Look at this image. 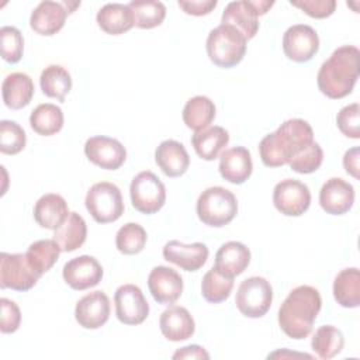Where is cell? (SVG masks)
I'll return each instance as SVG.
<instances>
[{"label":"cell","instance_id":"cell-1","mask_svg":"<svg viewBox=\"0 0 360 360\" xmlns=\"http://www.w3.org/2000/svg\"><path fill=\"white\" fill-rule=\"evenodd\" d=\"M312 142L314 131L311 125L305 120L291 118L260 141V159L267 167H280L287 165Z\"/></svg>","mask_w":360,"mask_h":360},{"label":"cell","instance_id":"cell-46","mask_svg":"<svg viewBox=\"0 0 360 360\" xmlns=\"http://www.w3.org/2000/svg\"><path fill=\"white\" fill-rule=\"evenodd\" d=\"M173 359H210V354L204 350V347L198 345H190L179 349L174 354Z\"/></svg>","mask_w":360,"mask_h":360},{"label":"cell","instance_id":"cell-10","mask_svg":"<svg viewBox=\"0 0 360 360\" xmlns=\"http://www.w3.org/2000/svg\"><path fill=\"white\" fill-rule=\"evenodd\" d=\"M132 207L142 214L158 212L166 201V187L162 180L152 172L138 173L129 186Z\"/></svg>","mask_w":360,"mask_h":360},{"label":"cell","instance_id":"cell-8","mask_svg":"<svg viewBox=\"0 0 360 360\" xmlns=\"http://www.w3.org/2000/svg\"><path fill=\"white\" fill-rule=\"evenodd\" d=\"M274 1L269 0H239L226 4L221 21L235 27L246 41L252 39L259 30V15H263L271 8Z\"/></svg>","mask_w":360,"mask_h":360},{"label":"cell","instance_id":"cell-42","mask_svg":"<svg viewBox=\"0 0 360 360\" xmlns=\"http://www.w3.org/2000/svg\"><path fill=\"white\" fill-rule=\"evenodd\" d=\"M339 131L353 139L360 138V107L357 103L343 107L336 117Z\"/></svg>","mask_w":360,"mask_h":360},{"label":"cell","instance_id":"cell-32","mask_svg":"<svg viewBox=\"0 0 360 360\" xmlns=\"http://www.w3.org/2000/svg\"><path fill=\"white\" fill-rule=\"evenodd\" d=\"M30 125L38 135H55L63 127V112L60 107L55 104H39L34 108V111L30 115Z\"/></svg>","mask_w":360,"mask_h":360},{"label":"cell","instance_id":"cell-22","mask_svg":"<svg viewBox=\"0 0 360 360\" xmlns=\"http://www.w3.org/2000/svg\"><path fill=\"white\" fill-rule=\"evenodd\" d=\"M155 162L167 177H180L190 166V156L183 143L167 139L156 148Z\"/></svg>","mask_w":360,"mask_h":360},{"label":"cell","instance_id":"cell-40","mask_svg":"<svg viewBox=\"0 0 360 360\" xmlns=\"http://www.w3.org/2000/svg\"><path fill=\"white\" fill-rule=\"evenodd\" d=\"M0 51L1 58L6 62H20L24 52V39L20 30L11 25H4L0 28Z\"/></svg>","mask_w":360,"mask_h":360},{"label":"cell","instance_id":"cell-21","mask_svg":"<svg viewBox=\"0 0 360 360\" xmlns=\"http://www.w3.org/2000/svg\"><path fill=\"white\" fill-rule=\"evenodd\" d=\"M253 170L250 152L243 146L226 149L219 158V174L232 184L245 183Z\"/></svg>","mask_w":360,"mask_h":360},{"label":"cell","instance_id":"cell-35","mask_svg":"<svg viewBox=\"0 0 360 360\" xmlns=\"http://www.w3.org/2000/svg\"><path fill=\"white\" fill-rule=\"evenodd\" d=\"M132 11L134 25L142 30H150L160 25L166 17V7L156 0H132L128 4Z\"/></svg>","mask_w":360,"mask_h":360},{"label":"cell","instance_id":"cell-24","mask_svg":"<svg viewBox=\"0 0 360 360\" xmlns=\"http://www.w3.org/2000/svg\"><path fill=\"white\" fill-rule=\"evenodd\" d=\"M69 214L65 198L55 193L44 194L34 205V219L45 229H58Z\"/></svg>","mask_w":360,"mask_h":360},{"label":"cell","instance_id":"cell-30","mask_svg":"<svg viewBox=\"0 0 360 360\" xmlns=\"http://www.w3.org/2000/svg\"><path fill=\"white\" fill-rule=\"evenodd\" d=\"M86 236V221L77 212H70L65 222L58 229H55L53 240L59 245L62 252H73L84 243Z\"/></svg>","mask_w":360,"mask_h":360},{"label":"cell","instance_id":"cell-41","mask_svg":"<svg viewBox=\"0 0 360 360\" xmlns=\"http://www.w3.org/2000/svg\"><path fill=\"white\" fill-rule=\"evenodd\" d=\"M323 160V150L319 146V143L312 142L308 145L301 153L294 156L288 165L291 170L300 173V174H309L316 172Z\"/></svg>","mask_w":360,"mask_h":360},{"label":"cell","instance_id":"cell-31","mask_svg":"<svg viewBox=\"0 0 360 360\" xmlns=\"http://www.w3.org/2000/svg\"><path fill=\"white\" fill-rule=\"evenodd\" d=\"M215 118V105L205 96L191 97L183 108V121L187 128L198 132L210 127Z\"/></svg>","mask_w":360,"mask_h":360},{"label":"cell","instance_id":"cell-4","mask_svg":"<svg viewBox=\"0 0 360 360\" xmlns=\"http://www.w3.org/2000/svg\"><path fill=\"white\" fill-rule=\"evenodd\" d=\"M246 38L235 27L221 24L208 34V58L218 68L236 66L246 53Z\"/></svg>","mask_w":360,"mask_h":360},{"label":"cell","instance_id":"cell-5","mask_svg":"<svg viewBox=\"0 0 360 360\" xmlns=\"http://www.w3.org/2000/svg\"><path fill=\"white\" fill-rule=\"evenodd\" d=\"M238 212V201L232 191L214 186L205 188L197 200V215L200 221L212 228L228 225Z\"/></svg>","mask_w":360,"mask_h":360},{"label":"cell","instance_id":"cell-11","mask_svg":"<svg viewBox=\"0 0 360 360\" xmlns=\"http://www.w3.org/2000/svg\"><path fill=\"white\" fill-rule=\"evenodd\" d=\"M273 204L285 217H300L309 208V188L300 180L284 179L273 190Z\"/></svg>","mask_w":360,"mask_h":360},{"label":"cell","instance_id":"cell-43","mask_svg":"<svg viewBox=\"0 0 360 360\" xmlns=\"http://www.w3.org/2000/svg\"><path fill=\"white\" fill-rule=\"evenodd\" d=\"M290 3L312 18H326L336 8L335 0H291Z\"/></svg>","mask_w":360,"mask_h":360},{"label":"cell","instance_id":"cell-15","mask_svg":"<svg viewBox=\"0 0 360 360\" xmlns=\"http://www.w3.org/2000/svg\"><path fill=\"white\" fill-rule=\"evenodd\" d=\"M62 276L70 288L82 291L91 288L101 281L103 267L96 257L82 255L63 266Z\"/></svg>","mask_w":360,"mask_h":360},{"label":"cell","instance_id":"cell-13","mask_svg":"<svg viewBox=\"0 0 360 360\" xmlns=\"http://www.w3.org/2000/svg\"><path fill=\"white\" fill-rule=\"evenodd\" d=\"M115 315L125 325H139L149 315V304L142 290L135 284H124L114 295Z\"/></svg>","mask_w":360,"mask_h":360},{"label":"cell","instance_id":"cell-29","mask_svg":"<svg viewBox=\"0 0 360 360\" xmlns=\"http://www.w3.org/2000/svg\"><path fill=\"white\" fill-rule=\"evenodd\" d=\"M333 297L345 308H357L360 304V271L347 267L338 273L333 281Z\"/></svg>","mask_w":360,"mask_h":360},{"label":"cell","instance_id":"cell-9","mask_svg":"<svg viewBox=\"0 0 360 360\" xmlns=\"http://www.w3.org/2000/svg\"><path fill=\"white\" fill-rule=\"evenodd\" d=\"M42 274L34 267L27 253L0 255V285L15 291L32 288Z\"/></svg>","mask_w":360,"mask_h":360},{"label":"cell","instance_id":"cell-16","mask_svg":"<svg viewBox=\"0 0 360 360\" xmlns=\"http://www.w3.org/2000/svg\"><path fill=\"white\" fill-rule=\"evenodd\" d=\"M148 287L158 304H174L183 292L181 276L166 266H156L148 276Z\"/></svg>","mask_w":360,"mask_h":360},{"label":"cell","instance_id":"cell-26","mask_svg":"<svg viewBox=\"0 0 360 360\" xmlns=\"http://www.w3.org/2000/svg\"><path fill=\"white\" fill-rule=\"evenodd\" d=\"M32 79L22 72H14L6 76L1 84L4 104L11 110H20L30 104L34 96Z\"/></svg>","mask_w":360,"mask_h":360},{"label":"cell","instance_id":"cell-25","mask_svg":"<svg viewBox=\"0 0 360 360\" xmlns=\"http://www.w3.org/2000/svg\"><path fill=\"white\" fill-rule=\"evenodd\" d=\"M249 263L250 250L236 240L224 243L215 253V267L231 278L242 274Z\"/></svg>","mask_w":360,"mask_h":360},{"label":"cell","instance_id":"cell-18","mask_svg":"<svg viewBox=\"0 0 360 360\" xmlns=\"http://www.w3.org/2000/svg\"><path fill=\"white\" fill-rule=\"evenodd\" d=\"M354 202V188L340 177H332L323 183L319 191V204L326 214L343 215Z\"/></svg>","mask_w":360,"mask_h":360},{"label":"cell","instance_id":"cell-3","mask_svg":"<svg viewBox=\"0 0 360 360\" xmlns=\"http://www.w3.org/2000/svg\"><path fill=\"white\" fill-rule=\"evenodd\" d=\"M360 51L353 45H343L321 65L316 82L322 94L338 100L349 96L359 79Z\"/></svg>","mask_w":360,"mask_h":360},{"label":"cell","instance_id":"cell-45","mask_svg":"<svg viewBox=\"0 0 360 360\" xmlns=\"http://www.w3.org/2000/svg\"><path fill=\"white\" fill-rule=\"evenodd\" d=\"M179 7L190 15H207L217 7V0H179Z\"/></svg>","mask_w":360,"mask_h":360},{"label":"cell","instance_id":"cell-20","mask_svg":"<svg viewBox=\"0 0 360 360\" xmlns=\"http://www.w3.org/2000/svg\"><path fill=\"white\" fill-rule=\"evenodd\" d=\"M68 10L63 1H41L30 17V27L39 35L51 37L59 32L66 21Z\"/></svg>","mask_w":360,"mask_h":360},{"label":"cell","instance_id":"cell-23","mask_svg":"<svg viewBox=\"0 0 360 360\" xmlns=\"http://www.w3.org/2000/svg\"><path fill=\"white\" fill-rule=\"evenodd\" d=\"M159 326L163 336L172 342L186 340L191 338L195 330L191 314L184 307L179 305H172L162 312Z\"/></svg>","mask_w":360,"mask_h":360},{"label":"cell","instance_id":"cell-39","mask_svg":"<svg viewBox=\"0 0 360 360\" xmlns=\"http://www.w3.org/2000/svg\"><path fill=\"white\" fill-rule=\"evenodd\" d=\"M27 136L24 129L15 122L3 120L0 122V152L4 155H17L25 148Z\"/></svg>","mask_w":360,"mask_h":360},{"label":"cell","instance_id":"cell-2","mask_svg":"<svg viewBox=\"0 0 360 360\" xmlns=\"http://www.w3.org/2000/svg\"><path fill=\"white\" fill-rule=\"evenodd\" d=\"M321 307V294L315 287H295L278 309V325L281 330L291 339H305L312 330Z\"/></svg>","mask_w":360,"mask_h":360},{"label":"cell","instance_id":"cell-17","mask_svg":"<svg viewBox=\"0 0 360 360\" xmlns=\"http://www.w3.org/2000/svg\"><path fill=\"white\" fill-rule=\"evenodd\" d=\"M75 318L84 329H98L110 318V300L103 291H93L80 298L75 308Z\"/></svg>","mask_w":360,"mask_h":360},{"label":"cell","instance_id":"cell-28","mask_svg":"<svg viewBox=\"0 0 360 360\" xmlns=\"http://www.w3.org/2000/svg\"><path fill=\"white\" fill-rule=\"evenodd\" d=\"M229 142V134L222 127H208L191 136V145L195 153L204 160L217 159Z\"/></svg>","mask_w":360,"mask_h":360},{"label":"cell","instance_id":"cell-27","mask_svg":"<svg viewBox=\"0 0 360 360\" xmlns=\"http://www.w3.org/2000/svg\"><path fill=\"white\" fill-rule=\"evenodd\" d=\"M98 27L110 35H121L134 27L132 11L128 4L107 3L96 15Z\"/></svg>","mask_w":360,"mask_h":360},{"label":"cell","instance_id":"cell-37","mask_svg":"<svg viewBox=\"0 0 360 360\" xmlns=\"http://www.w3.org/2000/svg\"><path fill=\"white\" fill-rule=\"evenodd\" d=\"M60 252L62 250L59 245L53 239H41L31 243L25 253L34 264V267L41 274H44L52 269V266L59 259Z\"/></svg>","mask_w":360,"mask_h":360},{"label":"cell","instance_id":"cell-36","mask_svg":"<svg viewBox=\"0 0 360 360\" xmlns=\"http://www.w3.org/2000/svg\"><path fill=\"white\" fill-rule=\"evenodd\" d=\"M233 288V278L221 273L215 266L211 267L202 277L201 294L205 301L218 304L229 298Z\"/></svg>","mask_w":360,"mask_h":360},{"label":"cell","instance_id":"cell-19","mask_svg":"<svg viewBox=\"0 0 360 360\" xmlns=\"http://www.w3.org/2000/svg\"><path fill=\"white\" fill-rule=\"evenodd\" d=\"M208 248L201 242L184 245L179 240H170L163 246L165 260L179 266L186 271L201 269L208 259Z\"/></svg>","mask_w":360,"mask_h":360},{"label":"cell","instance_id":"cell-33","mask_svg":"<svg viewBox=\"0 0 360 360\" xmlns=\"http://www.w3.org/2000/svg\"><path fill=\"white\" fill-rule=\"evenodd\" d=\"M39 84L46 97L63 101L72 89V77L63 66L49 65L42 70Z\"/></svg>","mask_w":360,"mask_h":360},{"label":"cell","instance_id":"cell-44","mask_svg":"<svg viewBox=\"0 0 360 360\" xmlns=\"http://www.w3.org/2000/svg\"><path fill=\"white\" fill-rule=\"evenodd\" d=\"M0 308H1L0 330L3 333L15 332L21 323V311H20L18 305L8 298H1Z\"/></svg>","mask_w":360,"mask_h":360},{"label":"cell","instance_id":"cell-12","mask_svg":"<svg viewBox=\"0 0 360 360\" xmlns=\"http://www.w3.org/2000/svg\"><path fill=\"white\" fill-rule=\"evenodd\" d=\"M319 49L316 31L307 24H295L283 35V51L290 60L302 63L311 60Z\"/></svg>","mask_w":360,"mask_h":360},{"label":"cell","instance_id":"cell-38","mask_svg":"<svg viewBox=\"0 0 360 360\" xmlns=\"http://www.w3.org/2000/svg\"><path fill=\"white\" fill-rule=\"evenodd\" d=\"M146 245V231L136 222L121 226L115 235V246L124 255H136Z\"/></svg>","mask_w":360,"mask_h":360},{"label":"cell","instance_id":"cell-7","mask_svg":"<svg viewBox=\"0 0 360 360\" xmlns=\"http://www.w3.org/2000/svg\"><path fill=\"white\" fill-rule=\"evenodd\" d=\"M273 301L271 284L259 276L243 280L236 291L235 304L239 312L248 318H262L267 314Z\"/></svg>","mask_w":360,"mask_h":360},{"label":"cell","instance_id":"cell-6","mask_svg":"<svg viewBox=\"0 0 360 360\" xmlns=\"http://www.w3.org/2000/svg\"><path fill=\"white\" fill-rule=\"evenodd\" d=\"M86 208L98 224L117 221L124 214V201L120 188L110 181L93 184L84 200Z\"/></svg>","mask_w":360,"mask_h":360},{"label":"cell","instance_id":"cell-47","mask_svg":"<svg viewBox=\"0 0 360 360\" xmlns=\"http://www.w3.org/2000/svg\"><path fill=\"white\" fill-rule=\"evenodd\" d=\"M343 167L354 179L359 177V148L357 146L349 149L345 153V156H343Z\"/></svg>","mask_w":360,"mask_h":360},{"label":"cell","instance_id":"cell-14","mask_svg":"<svg viewBox=\"0 0 360 360\" xmlns=\"http://www.w3.org/2000/svg\"><path fill=\"white\" fill-rule=\"evenodd\" d=\"M84 153L91 163L105 170L120 169L127 159L124 145L114 138L103 135L87 139L84 143Z\"/></svg>","mask_w":360,"mask_h":360},{"label":"cell","instance_id":"cell-34","mask_svg":"<svg viewBox=\"0 0 360 360\" xmlns=\"http://www.w3.org/2000/svg\"><path fill=\"white\" fill-rule=\"evenodd\" d=\"M345 338L340 329L333 325H322L319 326L311 340L312 350L318 357L328 360L339 354L343 349Z\"/></svg>","mask_w":360,"mask_h":360}]
</instances>
